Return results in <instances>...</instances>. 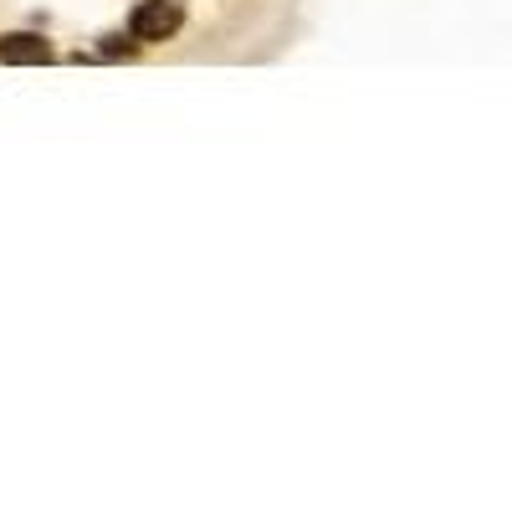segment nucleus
Wrapping results in <instances>:
<instances>
[{"instance_id": "2", "label": "nucleus", "mask_w": 512, "mask_h": 512, "mask_svg": "<svg viewBox=\"0 0 512 512\" xmlns=\"http://www.w3.org/2000/svg\"><path fill=\"white\" fill-rule=\"evenodd\" d=\"M0 62H11V67H36V62H52V41H47V36H36V31L0 36Z\"/></svg>"}, {"instance_id": "3", "label": "nucleus", "mask_w": 512, "mask_h": 512, "mask_svg": "<svg viewBox=\"0 0 512 512\" xmlns=\"http://www.w3.org/2000/svg\"><path fill=\"white\" fill-rule=\"evenodd\" d=\"M134 52H139L134 36H108V47H103V57H134Z\"/></svg>"}, {"instance_id": "1", "label": "nucleus", "mask_w": 512, "mask_h": 512, "mask_svg": "<svg viewBox=\"0 0 512 512\" xmlns=\"http://www.w3.org/2000/svg\"><path fill=\"white\" fill-rule=\"evenodd\" d=\"M185 26V0H139L134 16H128V36L149 47V41H169Z\"/></svg>"}]
</instances>
